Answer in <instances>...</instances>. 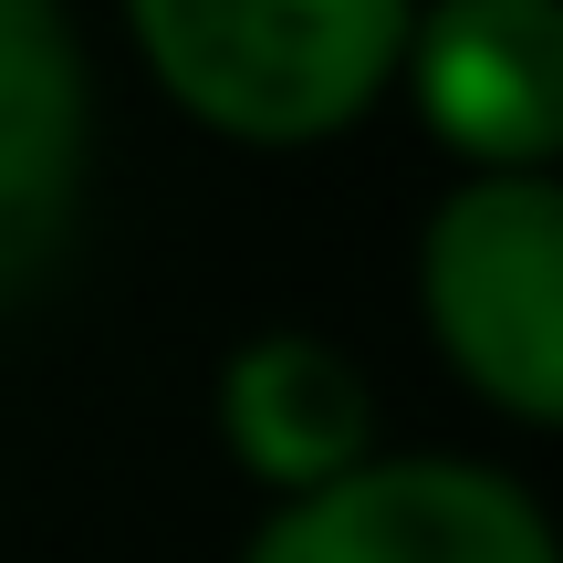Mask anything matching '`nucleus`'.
<instances>
[{
	"label": "nucleus",
	"instance_id": "nucleus-1",
	"mask_svg": "<svg viewBox=\"0 0 563 563\" xmlns=\"http://www.w3.org/2000/svg\"><path fill=\"white\" fill-rule=\"evenodd\" d=\"M418 0H125L167 104L230 146H334L397 84Z\"/></svg>",
	"mask_w": 563,
	"mask_h": 563
},
{
	"label": "nucleus",
	"instance_id": "nucleus-2",
	"mask_svg": "<svg viewBox=\"0 0 563 563\" xmlns=\"http://www.w3.org/2000/svg\"><path fill=\"white\" fill-rule=\"evenodd\" d=\"M418 313L470 397L563 428V178H460L418 230Z\"/></svg>",
	"mask_w": 563,
	"mask_h": 563
},
{
	"label": "nucleus",
	"instance_id": "nucleus-3",
	"mask_svg": "<svg viewBox=\"0 0 563 563\" xmlns=\"http://www.w3.org/2000/svg\"><path fill=\"white\" fill-rule=\"evenodd\" d=\"M241 563H563L543 501L481 460H365L272 501Z\"/></svg>",
	"mask_w": 563,
	"mask_h": 563
},
{
	"label": "nucleus",
	"instance_id": "nucleus-4",
	"mask_svg": "<svg viewBox=\"0 0 563 563\" xmlns=\"http://www.w3.org/2000/svg\"><path fill=\"white\" fill-rule=\"evenodd\" d=\"M397 84L470 178L563 167V0H428Z\"/></svg>",
	"mask_w": 563,
	"mask_h": 563
},
{
	"label": "nucleus",
	"instance_id": "nucleus-5",
	"mask_svg": "<svg viewBox=\"0 0 563 563\" xmlns=\"http://www.w3.org/2000/svg\"><path fill=\"white\" fill-rule=\"evenodd\" d=\"M84 42L63 0H0V292L42 282L84 199Z\"/></svg>",
	"mask_w": 563,
	"mask_h": 563
},
{
	"label": "nucleus",
	"instance_id": "nucleus-6",
	"mask_svg": "<svg viewBox=\"0 0 563 563\" xmlns=\"http://www.w3.org/2000/svg\"><path fill=\"white\" fill-rule=\"evenodd\" d=\"M220 439L272 501H302V490H334L344 470L376 460V397L344 344L251 334L220 365Z\"/></svg>",
	"mask_w": 563,
	"mask_h": 563
}]
</instances>
